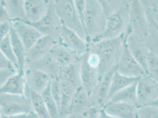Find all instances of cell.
I'll return each instance as SVG.
<instances>
[{
	"instance_id": "obj_1",
	"label": "cell",
	"mask_w": 158,
	"mask_h": 118,
	"mask_svg": "<svg viewBox=\"0 0 158 118\" xmlns=\"http://www.w3.org/2000/svg\"><path fill=\"white\" fill-rule=\"evenodd\" d=\"M131 33L128 30L125 34L117 38L88 43V51L95 53L99 57L100 79L106 73L116 67L123 52L127 36Z\"/></svg>"
},
{
	"instance_id": "obj_2",
	"label": "cell",
	"mask_w": 158,
	"mask_h": 118,
	"mask_svg": "<svg viewBox=\"0 0 158 118\" xmlns=\"http://www.w3.org/2000/svg\"><path fill=\"white\" fill-rule=\"evenodd\" d=\"M85 26L87 42L94 41L103 33L107 23V17L99 0H86Z\"/></svg>"
},
{
	"instance_id": "obj_3",
	"label": "cell",
	"mask_w": 158,
	"mask_h": 118,
	"mask_svg": "<svg viewBox=\"0 0 158 118\" xmlns=\"http://www.w3.org/2000/svg\"><path fill=\"white\" fill-rule=\"evenodd\" d=\"M54 4L62 24L78 34L87 42L86 31L79 18L74 0H54Z\"/></svg>"
},
{
	"instance_id": "obj_4",
	"label": "cell",
	"mask_w": 158,
	"mask_h": 118,
	"mask_svg": "<svg viewBox=\"0 0 158 118\" xmlns=\"http://www.w3.org/2000/svg\"><path fill=\"white\" fill-rule=\"evenodd\" d=\"M130 1L125 6L107 17V23L105 32L93 42L99 41L102 40L117 38L127 32L129 27Z\"/></svg>"
},
{
	"instance_id": "obj_5",
	"label": "cell",
	"mask_w": 158,
	"mask_h": 118,
	"mask_svg": "<svg viewBox=\"0 0 158 118\" xmlns=\"http://www.w3.org/2000/svg\"><path fill=\"white\" fill-rule=\"evenodd\" d=\"M129 28L132 33L145 40L149 32V21L145 8L139 0L129 3Z\"/></svg>"
},
{
	"instance_id": "obj_6",
	"label": "cell",
	"mask_w": 158,
	"mask_h": 118,
	"mask_svg": "<svg viewBox=\"0 0 158 118\" xmlns=\"http://www.w3.org/2000/svg\"><path fill=\"white\" fill-rule=\"evenodd\" d=\"M34 113L29 99L25 95L0 93V115H14Z\"/></svg>"
},
{
	"instance_id": "obj_7",
	"label": "cell",
	"mask_w": 158,
	"mask_h": 118,
	"mask_svg": "<svg viewBox=\"0 0 158 118\" xmlns=\"http://www.w3.org/2000/svg\"><path fill=\"white\" fill-rule=\"evenodd\" d=\"M30 25L35 28L42 35L51 36L59 43L63 24L56 13L54 1L50 0V7L46 15L39 22Z\"/></svg>"
},
{
	"instance_id": "obj_8",
	"label": "cell",
	"mask_w": 158,
	"mask_h": 118,
	"mask_svg": "<svg viewBox=\"0 0 158 118\" xmlns=\"http://www.w3.org/2000/svg\"><path fill=\"white\" fill-rule=\"evenodd\" d=\"M137 94L138 106L152 105L158 99V83L145 73L138 82Z\"/></svg>"
},
{
	"instance_id": "obj_9",
	"label": "cell",
	"mask_w": 158,
	"mask_h": 118,
	"mask_svg": "<svg viewBox=\"0 0 158 118\" xmlns=\"http://www.w3.org/2000/svg\"><path fill=\"white\" fill-rule=\"evenodd\" d=\"M116 70V67L106 73L90 93V99L93 107L102 110L108 103L111 82Z\"/></svg>"
},
{
	"instance_id": "obj_10",
	"label": "cell",
	"mask_w": 158,
	"mask_h": 118,
	"mask_svg": "<svg viewBox=\"0 0 158 118\" xmlns=\"http://www.w3.org/2000/svg\"><path fill=\"white\" fill-rule=\"evenodd\" d=\"M116 71L126 76L136 78H140L146 73L143 67L129 50L126 41L123 52L116 66Z\"/></svg>"
},
{
	"instance_id": "obj_11",
	"label": "cell",
	"mask_w": 158,
	"mask_h": 118,
	"mask_svg": "<svg viewBox=\"0 0 158 118\" xmlns=\"http://www.w3.org/2000/svg\"><path fill=\"white\" fill-rule=\"evenodd\" d=\"M79 63L81 86L90 95L100 80L99 70L89 63L86 53L80 57Z\"/></svg>"
},
{
	"instance_id": "obj_12",
	"label": "cell",
	"mask_w": 158,
	"mask_h": 118,
	"mask_svg": "<svg viewBox=\"0 0 158 118\" xmlns=\"http://www.w3.org/2000/svg\"><path fill=\"white\" fill-rule=\"evenodd\" d=\"M126 43L130 52L146 72L148 59L151 52L146 45L144 39L131 33L127 35Z\"/></svg>"
},
{
	"instance_id": "obj_13",
	"label": "cell",
	"mask_w": 158,
	"mask_h": 118,
	"mask_svg": "<svg viewBox=\"0 0 158 118\" xmlns=\"http://www.w3.org/2000/svg\"><path fill=\"white\" fill-rule=\"evenodd\" d=\"M60 44L76 53L79 57L82 56L88 51V43L78 34L63 24L60 37Z\"/></svg>"
},
{
	"instance_id": "obj_14",
	"label": "cell",
	"mask_w": 158,
	"mask_h": 118,
	"mask_svg": "<svg viewBox=\"0 0 158 118\" xmlns=\"http://www.w3.org/2000/svg\"><path fill=\"white\" fill-rule=\"evenodd\" d=\"M24 74L27 85L30 89L40 94L46 89L52 80L46 73L30 66H26Z\"/></svg>"
},
{
	"instance_id": "obj_15",
	"label": "cell",
	"mask_w": 158,
	"mask_h": 118,
	"mask_svg": "<svg viewBox=\"0 0 158 118\" xmlns=\"http://www.w3.org/2000/svg\"><path fill=\"white\" fill-rule=\"evenodd\" d=\"M11 24L25 46L27 52L43 36L35 28L24 21L11 22Z\"/></svg>"
},
{
	"instance_id": "obj_16",
	"label": "cell",
	"mask_w": 158,
	"mask_h": 118,
	"mask_svg": "<svg viewBox=\"0 0 158 118\" xmlns=\"http://www.w3.org/2000/svg\"><path fill=\"white\" fill-rule=\"evenodd\" d=\"M50 0H25L26 19L28 24H34L41 20L47 13Z\"/></svg>"
},
{
	"instance_id": "obj_17",
	"label": "cell",
	"mask_w": 158,
	"mask_h": 118,
	"mask_svg": "<svg viewBox=\"0 0 158 118\" xmlns=\"http://www.w3.org/2000/svg\"><path fill=\"white\" fill-rule=\"evenodd\" d=\"M92 107L89 94L81 86L73 97L70 107L69 115L76 116L78 118H86L88 112Z\"/></svg>"
},
{
	"instance_id": "obj_18",
	"label": "cell",
	"mask_w": 158,
	"mask_h": 118,
	"mask_svg": "<svg viewBox=\"0 0 158 118\" xmlns=\"http://www.w3.org/2000/svg\"><path fill=\"white\" fill-rule=\"evenodd\" d=\"M59 41L49 36H43L27 52L26 65H31L46 55Z\"/></svg>"
},
{
	"instance_id": "obj_19",
	"label": "cell",
	"mask_w": 158,
	"mask_h": 118,
	"mask_svg": "<svg viewBox=\"0 0 158 118\" xmlns=\"http://www.w3.org/2000/svg\"><path fill=\"white\" fill-rule=\"evenodd\" d=\"M50 53L60 67L76 64L80 57L75 52L60 43L54 46Z\"/></svg>"
},
{
	"instance_id": "obj_20",
	"label": "cell",
	"mask_w": 158,
	"mask_h": 118,
	"mask_svg": "<svg viewBox=\"0 0 158 118\" xmlns=\"http://www.w3.org/2000/svg\"><path fill=\"white\" fill-rule=\"evenodd\" d=\"M26 82L24 72L17 73L0 86V93L14 95H24Z\"/></svg>"
},
{
	"instance_id": "obj_21",
	"label": "cell",
	"mask_w": 158,
	"mask_h": 118,
	"mask_svg": "<svg viewBox=\"0 0 158 118\" xmlns=\"http://www.w3.org/2000/svg\"><path fill=\"white\" fill-rule=\"evenodd\" d=\"M109 115L118 118H136L137 106L123 102H110L103 109Z\"/></svg>"
},
{
	"instance_id": "obj_22",
	"label": "cell",
	"mask_w": 158,
	"mask_h": 118,
	"mask_svg": "<svg viewBox=\"0 0 158 118\" xmlns=\"http://www.w3.org/2000/svg\"><path fill=\"white\" fill-rule=\"evenodd\" d=\"M26 66H30L46 73L52 79L58 78L60 69V67L57 64L50 52L32 64Z\"/></svg>"
},
{
	"instance_id": "obj_23",
	"label": "cell",
	"mask_w": 158,
	"mask_h": 118,
	"mask_svg": "<svg viewBox=\"0 0 158 118\" xmlns=\"http://www.w3.org/2000/svg\"><path fill=\"white\" fill-rule=\"evenodd\" d=\"M6 8L11 22L24 21L26 19L25 1L24 0H2L0 1Z\"/></svg>"
},
{
	"instance_id": "obj_24",
	"label": "cell",
	"mask_w": 158,
	"mask_h": 118,
	"mask_svg": "<svg viewBox=\"0 0 158 118\" xmlns=\"http://www.w3.org/2000/svg\"><path fill=\"white\" fill-rule=\"evenodd\" d=\"M10 36L14 52L17 60L19 71L20 72H24L27 64L26 48L13 27L11 29Z\"/></svg>"
},
{
	"instance_id": "obj_25",
	"label": "cell",
	"mask_w": 158,
	"mask_h": 118,
	"mask_svg": "<svg viewBox=\"0 0 158 118\" xmlns=\"http://www.w3.org/2000/svg\"><path fill=\"white\" fill-rule=\"evenodd\" d=\"M24 95L29 99L33 111L39 118H51L41 94L33 91L26 85Z\"/></svg>"
},
{
	"instance_id": "obj_26",
	"label": "cell",
	"mask_w": 158,
	"mask_h": 118,
	"mask_svg": "<svg viewBox=\"0 0 158 118\" xmlns=\"http://www.w3.org/2000/svg\"><path fill=\"white\" fill-rule=\"evenodd\" d=\"M57 79L67 82L77 88H80L82 86L80 79L79 61L74 65L65 67H60Z\"/></svg>"
},
{
	"instance_id": "obj_27",
	"label": "cell",
	"mask_w": 158,
	"mask_h": 118,
	"mask_svg": "<svg viewBox=\"0 0 158 118\" xmlns=\"http://www.w3.org/2000/svg\"><path fill=\"white\" fill-rule=\"evenodd\" d=\"M137 85L138 82L116 93L110 98L108 103L123 102L138 106V99L137 94Z\"/></svg>"
},
{
	"instance_id": "obj_28",
	"label": "cell",
	"mask_w": 158,
	"mask_h": 118,
	"mask_svg": "<svg viewBox=\"0 0 158 118\" xmlns=\"http://www.w3.org/2000/svg\"><path fill=\"white\" fill-rule=\"evenodd\" d=\"M140 78H131L122 75L116 70L112 78L110 92L109 95V101L116 93L125 89L129 86L138 82Z\"/></svg>"
},
{
	"instance_id": "obj_29",
	"label": "cell",
	"mask_w": 158,
	"mask_h": 118,
	"mask_svg": "<svg viewBox=\"0 0 158 118\" xmlns=\"http://www.w3.org/2000/svg\"><path fill=\"white\" fill-rule=\"evenodd\" d=\"M146 13L149 21V32L144 40L145 44L150 52L158 57V27L152 18L151 14L146 10Z\"/></svg>"
},
{
	"instance_id": "obj_30",
	"label": "cell",
	"mask_w": 158,
	"mask_h": 118,
	"mask_svg": "<svg viewBox=\"0 0 158 118\" xmlns=\"http://www.w3.org/2000/svg\"><path fill=\"white\" fill-rule=\"evenodd\" d=\"M50 84L51 82L46 89L42 92L41 96L44 99L50 118H59V107L52 95L51 92Z\"/></svg>"
},
{
	"instance_id": "obj_31",
	"label": "cell",
	"mask_w": 158,
	"mask_h": 118,
	"mask_svg": "<svg viewBox=\"0 0 158 118\" xmlns=\"http://www.w3.org/2000/svg\"><path fill=\"white\" fill-rule=\"evenodd\" d=\"M0 53L2 54L7 59L10 60L14 65L19 68L17 60L14 52L13 47L11 42V39L10 34L8 35L4 39L1 40L0 42ZM20 72V71H19Z\"/></svg>"
},
{
	"instance_id": "obj_32",
	"label": "cell",
	"mask_w": 158,
	"mask_h": 118,
	"mask_svg": "<svg viewBox=\"0 0 158 118\" xmlns=\"http://www.w3.org/2000/svg\"><path fill=\"white\" fill-rule=\"evenodd\" d=\"M100 3L103 8L104 13L107 17L109 15L116 12L122 7L125 6L130 1L120 0V1H110V0H99Z\"/></svg>"
},
{
	"instance_id": "obj_33",
	"label": "cell",
	"mask_w": 158,
	"mask_h": 118,
	"mask_svg": "<svg viewBox=\"0 0 158 118\" xmlns=\"http://www.w3.org/2000/svg\"><path fill=\"white\" fill-rule=\"evenodd\" d=\"M136 118H158V107L153 105L137 106Z\"/></svg>"
},
{
	"instance_id": "obj_34",
	"label": "cell",
	"mask_w": 158,
	"mask_h": 118,
	"mask_svg": "<svg viewBox=\"0 0 158 118\" xmlns=\"http://www.w3.org/2000/svg\"><path fill=\"white\" fill-rule=\"evenodd\" d=\"M146 74L158 83V57L150 53L146 67Z\"/></svg>"
},
{
	"instance_id": "obj_35",
	"label": "cell",
	"mask_w": 158,
	"mask_h": 118,
	"mask_svg": "<svg viewBox=\"0 0 158 118\" xmlns=\"http://www.w3.org/2000/svg\"><path fill=\"white\" fill-rule=\"evenodd\" d=\"M145 10H148L158 27V0L140 1Z\"/></svg>"
},
{
	"instance_id": "obj_36",
	"label": "cell",
	"mask_w": 158,
	"mask_h": 118,
	"mask_svg": "<svg viewBox=\"0 0 158 118\" xmlns=\"http://www.w3.org/2000/svg\"><path fill=\"white\" fill-rule=\"evenodd\" d=\"M50 88L51 92L52 93L53 98L55 99L58 107H59L60 102H61V87L60 85L59 80L57 78L53 79L51 81L50 84Z\"/></svg>"
},
{
	"instance_id": "obj_37",
	"label": "cell",
	"mask_w": 158,
	"mask_h": 118,
	"mask_svg": "<svg viewBox=\"0 0 158 118\" xmlns=\"http://www.w3.org/2000/svg\"><path fill=\"white\" fill-rule=\"evenodd\" d=\"M18 72H19V70L15 68L0 69V86L4 84L8 79Z\"/></svg>"
},
{
	"instance_id": "obj_38",
	"label": "cell",
	"mask_w": 158,
	"mask_h": 118,
	"mask_svg": "<svg viewBox=\"0 0 158 118\" xmlns=\"http://www.w3.org/2000/svg\"><path fill=\"white\" fill-rule=\"evenodd\" d=\"M74 5L76 8L77 12L79 15V18L85 29V14L86 8V0H74ZM86 31V30H85Z\"/></svg>"
},
{
	"instance_id": "obj_39",
	"label": "cell",
	"mask_w": 158,
	"mask_h": 118,
	"mask_svg": "<svg viewBox=\"0 0 158 118\" xmlns=\"http://www.w3.org/2000/svg\"><path fill=\"white\" fill-rule=\"evenodd\" d=\"M12 27L11 22H5L0 23V39H4L10 34Z\"/></svg>"
},
{
	"instance_id": "obj_40",
	"label": "cell",
	"mask_w": 158,
	"mask_h": 118,
	"mask_svg": "<svg viewBox=\"0 0 158 118\" xmlns=\"http://www.w3.org/2000/svg\"><path fill=\"white\" fill-rule=\"evenodd\" d=\"M13 68L17 69L19 70L18 67L15 66L13 63H12L10 60L7 59L2 54L0 53V69Z\"/></svg>"
},
{
	"instance_id": "obj_41",
	"label": "cell",
	"mask_w": 158,
	"mask_h": 118,
	"mask_svg": "<svg viewBox=\"0 0 158 118\" xmlns=\"http://www.w3.org/2000/svg\"><path fill=\"white\" fill-rule=\"evenodd\" d=\"M0 118H39L35 113H23L14 115H0Z\"/></svg>"
},
{
	"instance_id": "obj_42",
	"label": "cell",
	"mask_w": 158,
	"mask_h": 118,
	"mask_svg": "<svg viewBox=\"0 0 158 118\" xmlns=\"http://www.w3.org/2000/svg\"><path fill=\"white\" fill-rule=\"evenodd\" d=\"M5 22H11V19L6 8L0 4V23Z\"/></svg>"
},
{
	"instance_id": "obj_43",
	"label": "cell",
	"mask_w": 158,
	"mask_h": 118,
	"mask_svg": "<svg viewBox=\"0 0 158 118\" xmlns=\"http://www.w3.org/2000/svg\"><path fill=\"white\" fill-rule=\"evenodd\" d=\"M98 118H118L113 116L110 115H109L108 113H107L104 109L101 110L100 113H99V116Z\"/></svg>"
},
{
	"instance_id": "obj_44",
	"label": "cell",
	"mask_w": 158,
	"mask_h": 118,
	"mask_svg": "<svg viewBox=\"0 0 158 118\" xmlns=\"http://www.w3.org/2000/svg\"><path fill=\"white\" fill-rule=\"evenodd\" d=\"M78 118L77 117H76V116H74V115H70V116H68L66 118Z\"/></svg>"
},
{
	"instance_id": "obj_45",
	"label": "cell",
	"mask_w": 158,
	"mask_h": 118,
	"mask_svg": "<svg viewBox=\"0 0 158 118\" xmlns=\"http://www.w3.org/2000/svg\"><path fill=\"white\" fill-rule=\"evenodd\" d=\"M153 105H155V106H156V107H158V99L155 102V103H153V104H152Z\"/></svg>"
},
{
	"instance_id": "obj_46",
	"label": "cell",
	"mask_w": 158,
	"mask_h": 118,
	"mask_svg": "<svg viewBox=\"0 0 158 118\" xmlns=\"http://www.w3.org/2000/svg\"></svg>"
}]
</instances>
